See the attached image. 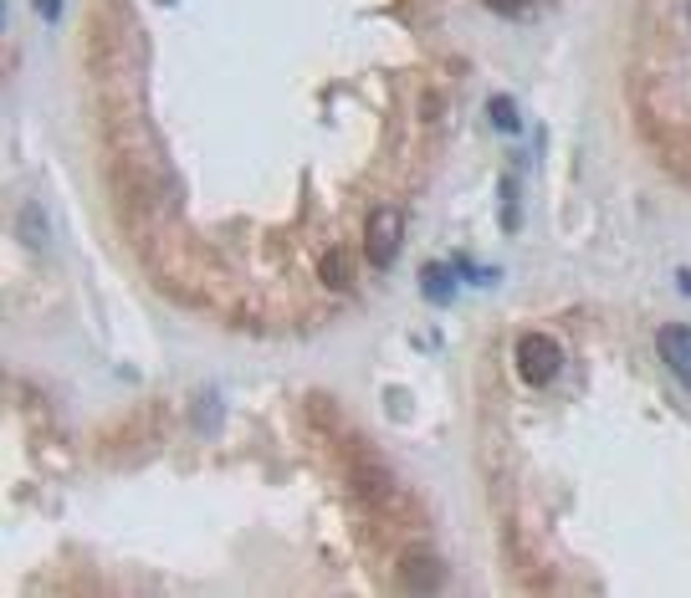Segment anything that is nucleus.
<instances>
[{
	"mask_svg": "<svg viewBox=\"0 0 691 598\" xmlns=\"http://www.w3.org/2000/svg\"><path fill=\"white\" fill-rule=\"evenodd\" d=\"M400 241H405V215H400V205H380V210H369V221H364V256L369 266H395L400 256Z\"/></svg>",
	"mask_w": 691,
	"mask_h": 598,
	"instance_id": "1",
	"label": "nucleus"
},
{
	"mask_svg": "<svg viewBox=\"0 0 691 598\" xmlns=\"http://www.w3.org/2000/svg\"><path fill=\"white\" fill-rule=\"evenodd\" d=\"M559 369H564V349H559L549 333L518 338V374H522V384H533V389H549L553 378H559Z\"/></svg>",
	"mask_w": 691,
	"mask_h": 598,
	"instance_id": "2",
	"label": "nucleus"
},
{
	"mask_svg": "<svg viewBox=\"0 0 691 598\" xmlns=\"http://www.w3.org/2000/svg\"><path fill=\"white\" fill-rule=\"evenodd\" d=\"M353 491H359L374 512H400V506H405V496H400V487L390 481V471H380L369 456H353Z\"/></svg>",
	"mask_w": 691,
	"mask_h": 598,
	"instance_id": "3",
	"label": "nucleus"
},
{
	"mask_svg": "<svg viewBox=\"0 0 691 598\" xmlns=\"http://www.w3.org/2000/svg\"><path fill=\"white\" fill-rule=\"evenodd\" d=\"M656 349H661L666 369H671V374H681L691 384V328H687V322H671V328H661V333H656Z\"/></svg>",
	"mask_w": 691,
	"mask_h": 598,
	"instance_id": "4",
	"label": "nucleus"
},
{
	"mask_svg": "<svg viewBox=\"0 0 691 598\" xmlns=\"http://www.w3.org/2000/svg\"><path fill=\"white\" fill-rule=\"evenodd\" d=\"M440 584H446V573H440L436 557L410 553L405 563H400V588H405V594H436Z\"/></svg>",
	"mask_w": 691,
	"mask_h": 598,
	"instance_id": "5",
	"label": "nucleus"
},
{
	"mask_svg": "<svg viewBox=\"0 0 691 598\" xmlns=\"http://www.w3.org/2000/svg\"><path fill=\"white\" fill-rule=\"evenodd\" d=\"M318 277H323V287L343 292V287L353 281V261H349V250H343V246H328V250H323V261H318Z\"/></svg>",
	"mask_w": 691,
	"mask_h": 598,
	"instance_id": "6",
	"label": "nucleus"
},
{
	"mask_svg": "<svg viewBox=\"0 0 691 598\" xmlns=\"http://www.w3.org/2000/svg\"><path fill=\"white\" fill-rule=\"evenodd\" d=\"M421 292L430 297V302H451V271H446V266H425L421 271Z\"/></svg>",
	"mask_w": 691,
	"mask_h": 598,
	"instance_id": "7",
	"label": "nucleus"
},
{
	"mask_svg": "<svg viewBox=\"0 0 691 598\" xmlns=\"http://www.w3.org/2000/svg\"><path fill=\"white\" fill-rule=\"evenodd\" d=\"M666 164L677 169L681 180H691V134H671L666 139Z\"/></svg>",
	"mask_w": 691,
	"mask_h": 598,
	"instance_id": "8",
	"label": "nucleus"
},
{
	"mask_svg": "<svg viewBox=\"0 0 691 598\" xmlns=\"http://www.w3.org/2000/svg\"><path fill=\"white\" fill-rule=\"evenodd\" d=\"M21 231H26V236H21L26 246H42V241H46V225H42V210H36V205L21 210Z\"/></svg>",
	"mask_w": 691,
	"mask_h": 598,
	"instance_id": "9",
	"label": "nucleus"
},
{
	"mask_svg": "<svg viewBox=\"0 0 691 598\" xmlns=\"http://www.w3.org/2000/svg\"><path fill=\"white\" fill-rule=\"evenodd\" d=\"M492 124H497V128H508V134H512V128H518V108H512L508 98H497V103H492Z\"/></svg>",
	"mask_w": 691,
	"mask_h": 598,
	"instance_id": "10",
	"label": "nucleus"
},
{
	"mask_svg": "<svg viewBox=\"0 0 691 598\" xmlns=\"http://www.w3.org/2000/svg\"><path fill=\"white\" fill-rule=\"evenodd\" d=\"M31 6H36L42 21H57V15H62V0H31Z\"/></svg>",
	"mask_w": 691,
	"mask_h": 598,
	"instance_id": "11",
	"label": "nucleus"
},
{
	"mask_svg": "<svg viewBox=\"0 0 691 598\" xmlns=\"http://www.w3.org/2000/svg\"><path fill=\"white\" fill-rule=\"evenodd\" d=\"M487 6H492V11H518L522 0H487Z\"/></svg>",
	"mask_w": 691,
	"mask_h": 598,
	"instance_id": "12",
	"label": "nucleus"
},
{
	"mask_svg": "<svg viewBox=\"0 0 691 598\" xmlns=\"http://www.w3.org/2000/svg\"><path fill=\"white\" fill-rule=\"evenodd\" d=\"M681 292H691V271H681Z\"/></svg>",
	"mask_w": 691,
	"mask_h": 598,
	"instance_id": "13",
	"label": "nucleus"
},
{
	"mask_svg": "<svg viewBox=\"0 0 691 598\" xmlns=\"http://www.w3.org/2000/svg\"><path fill=\"white\" fill-rule=\"evenodd\" d=\"M687 15H691V6H687Z\"/></svg>",
	"mask_w": 691,
	"mask_h": 598,
	"instance_id": "14",
	"label": "nucleus"
}]
</instances>
